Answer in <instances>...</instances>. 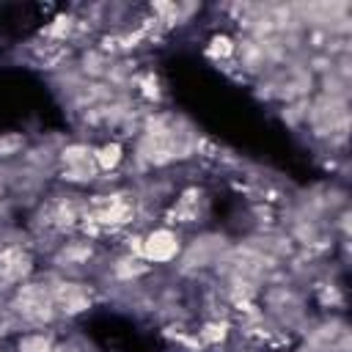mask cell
<instances>
[{
	"mask_svg": "<svg viewBox=\"0 0 352 352\" xmlns=\"http://www.w3.org/2000/svg\"><path fill=\"white\" fill-rule=\"evenodd\" d=\"M82 63H85V72H91V74H102V72H107V60H104L102 52H88V55L82 58Z\"/></svg>",
	"mask_w": 352,
	"mask_h": 352,
	"instance_id": "cell-11",
	"label": "cell"
},
{
	"mask_svg": "<svg viewBox=\"0 0 352 352\" xmlns=\"http://www.w3.org/2000/svg\"><path fill=\"white\" fill-rule=\"evenodd\" d=\"M30 256L22 248H6L0 250V280L3 283H19L30 275Z\"/></svg>",
	"mask_w": 352,
	"mask_h": 352,
	"instance_id": "cell-3",
	"label": "cell"
},
{
	"mask_svg": "<svg viewBox=\"0 0 352 352\" xmlns=\"http://www.w3.org/2000/svg\"><path fill=\"white\" fill-rule=\"evenodd\" d=\"M179 250H182L179 236L170 228H157L148 236H143L140 256L146 261H154V264H168V261H173L179 256Z\"/></svg>",
	"mask_w": 352,
	"mask_h": 352,
	"instance_id": "cell-2",
	"label": "cell"
},
{
	"mask_svg": "<svg viewBox=\"0 0 352 352\" xmlns=\"http://www.w3.org/2000/svg\"><path fill=\"white\" fill-rule=\"evenodd\" d=\"M94 154V162H96V168L99 170H116L118 165H121V160H124V148H121V143H102L96 151H91Z\"/></svg>",
	"mask_w": 352,
	"mask_h": 352,
	"instance_id": "cell-4",
	"label": "cell"
},
{
	"mask_svg": "<svg viewBox=\"0 0 352 352\" xmlns=\"http://www.w3.org/2000/svg\"><path fill=\"white\" fill-rule=\"evenodd\" d=\"M25 148V138L16 135V132H6L0 135V157H14Z\"/></svg>",
	"mask_w": 352,
	"mask_h": 352,
	"instance_id": "cell-10",
	"label": "cell"
},
{
	"mask_svg": "<svg viewBox=\"0 0 352 352\" xmlns=\"http://www.w3.org/2000/svg\"><path fill=\"white\" fill-rule=\"evenodd\" d=\"M91 242H72V245H66L63 250H60V258L66 261V264H85L88 258H91Z\"/></svg>",
	"mask_w": 352,
	"mask_h": 352,
	"instance_id": "cell-7",
	"label": "cell"
},
{
	"mask_svg": "<svg viewBox=\"0 0 352 352\" xmlns=\"http://www.w3.org/2000/svg\"><path fill=\"white\" fill-rule=\"evenodd\" d=\"M19 352H55V341L47 333H25L16 341Z\"/></svg>",
	"mask_w": 352,
	"mask_h": 352,
	"instance_id": "cell-5",
	"label": "cell"
},
{
	"mask_svg": "<svg viewBox=\"0 0 352 352\" xmlns=\"http://www.w3.org/2000/svg\"><path fill=\"white\" fill-rule=\"evenodd\" d=\"M198 336H201L206 344H217V341H223V338L228 336V322H220V319H217V322H206Z\"/></svg>",
	"mask_w": 352,
	"mask_h": 352,
	"instance_id": "cell-9",
	"label": "cell"
},
{
	"mask_svg": "<svg viewBox=\"0 0 352 352\" xmlns=\"http://www.w3.org/2000/svg\"><path fill=\"white\" fill-rule=\"evenodd\" d=\"M91 157H94V154H91V148H88V146H82V143H72V146L60 148V162H63V168L82 165V162H88Z\"/></svg>",
	"mask_w": 352,
	"mask_h": 352,
	"instance_id": "cell-6",
	"label": "cell"
},
{
	"mask_svg": "<svg viewBox=\"0 0 352 352\" xmlns=\"http://www.w3.org/2000/svg\"><path fill=\"white\" fill-rule=\"evenodd\" d=\"M234 52H236V44H234L226 33H220V36H214V38L209 41V55H214V58H220V60H228Z\"/></svg>",
	"mask_w": 352,
	"mask_h": 352,
	"instance_id": "cell-8",
	"label": "cell"
},
{
	"mask_svg": "<svg viewBox=\"0 0 352 352\" xmlns=\"http://www.w3.org/2000/svg\"><path fill=\"white\" fill-rule=\"evenodd\" d=\"M11 308L19 319H25L28 324H50L55 319V300L50 294L47 286L38 283H22L14 292Z\"/></svg>",
	"mask_w": 352,
	"mask_h": 352,
	"instance_id": "cell-1",
	"label": "cell"
}]
</instances>
